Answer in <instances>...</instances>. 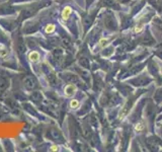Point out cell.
Masks as SVG:
<instances>
[{"label": "cell", "instance_id": "6da1fadb", "mask_svg": "<svg viewBox=\"0 0 162 152\" xmlns=\"http://www.w3.org/2000/svg\"><path fill=\"white\" fill-rule=\"evenodd\" d=\"M23 87L27 89V91H33L38 87V81L35 76L27 75L23 78Z\"/></svg>", "mask_w": 162, "mask_h": 152}, {"label": "cell", "instance_id": "7a4b0ae2", "mask_svg": "<svg viewBox=\"0 0 162 152\" xmlns=\"http://www.w3.org/2000/svg\"><path fill=\"white\" fill-rule=\"evenodd\" d=\"M49 134H50V138L54 141H59V142H63V136H62L61 132L59 130L55 129V128H52L49 131Z\"/></svg>", "mask_w": 162, "mask_h": 152}, {"label": "cell", "instance_id": "3957f363", "mask_svg": "<svg viewBox=\"0 0 162 152\" xmlns=\"http://www.w3.org/2000/svg\"><path fill=\"white\" fill-rule=\"evenodd\" d=\"M76 90H77V88H76L75 84L70 83V84L66 85V87L64 88V93L66 96H72L76 92Z\"/></svg>", "mask_w": 162, "mask_h": 152}, {"label": "cell", "instance_id": "277c9868", "mask_svg": "<svg viewBox=\"0 0 162 152\" xmlns=\"http://www.w3.org/2000/svg\"><path fill=\"white\" fill-rule=\"evenodd\" d=\"M37 12V8L34 7H27L25 9L22 10V13H21V18H29L31 16H33L34 14Z\"/></svg>", "mask_w": 162, "mask_h": 152}, {"label": "cell", "instance_id": "5b68a950", "mask_svg": "<svg viewBox=\"0 0 162 152\" xmlns=\"http://www.w3.org/2000/svg\"><path fill=\"white\" fill-rule=\"evenodd\" d=\"M16 47H17V51L20 55H23L25 53V51H27V46H25V43H24V41L22 40V38L18 39Z\"/></svg>", "mask_w": 162, "mask_h": 152}, {"label": "cell", "instance_id": "8992f818", "mask_svg": "<svg viewBox=\"0 0 162 152\" xmlns=\"http://www.w3.org/2000/svg\"><path fill=\"white\" fill-rule=\"evenodd\" d=\"M31 99L33 100V102H42V99H43L42 92H40V91H39V90L34 91V92L31 93Z\"/></svg>", "mask_w": 162, "mask_h": 152}, {"label": "cell", "instance_id": "52a82bcc", "mask_svg": "<svg viewBox=\"0 0 162 152\" xmlns=\"http://www.w3.org/2000/svg\"><path fill=\"white\" fill-rule=\"evenodd\" d=\"M8 87H9V79L7 78L0 79V92H3Z\"/></svg>", "mask_w": 162, "mask_h": 152}, {"label": "cell", "instance_id": "ba28073f", "mask_svg": "<svg viewBox=\"0 0 162 152\" xmlns=\"http://www.w3.org/2000/svg\"><path fill=\"white\" fill-rule=\"evenodd\" d=\"M40 53L39 52H36V51H33V52H31L29 53V59L31 60V62H38L40 60Z\"/></svg>", "mask_w": 162, "mask_h": 152}, {"label": "cell", "instance_id": "9c48e42d", "mask_svg": "<svg viewBox=\"0 0 162 152\" xmlns=\"http://www.w3.org/2000/svg\"><path fill=\"white\" fill-rule=\"evenodd\" d=\"M72 12V9L71 7H69V6H67V7L64 8L63 12H62V18L64 19V20H67L68 18H69L70 14H71Z\"/></svg>", "mask_w": 162, "mask_h": 152}, {"label": "cell", "instance_id": "30bf717a", "mask_svg": "<svg viewBox=\"0 0 162 152\" xmlns=\"http://www.w3.org/2000/svg\"><path fill=\"white\" fill-rule=\"evenodd\" d=\"M64 79H65L66 81H68V82H73V81H78V78L76 75H74V74H71V73H67L65 74V76H64Z\"/></svg>", "mask_w": 162, "mask_h": 152}, {"label": "cell", "instance_id": "8fae6325", "mask_svg": "<svg viewBox=\"0 0 162 152\" xmlns=\"http://www.w3.org/2000/svg\"><path fill=\"white\" fill-rule=\"evenodd\" d=\"M55 29H56L55 25H48L46 27V29H45V32H46L47 34H52L55 32Z\"/></svg>", "mask_w": 162, "mask_h": 152}, {"label": "cell", "instance_id": "7c38bea8", "mask_svg": "<svg viewBox=\"0 0 162 152\" xmlns=\"http://www.w3.org/2000/svg\"><path fill=\"white\" fill-rule=\"evenodd\" d=\"M79 63L81 64V66L84 68H88L89 67V62L86 58H80L79 59Z\"/></svg>", "mask_w": 162, "mask_h": 152}, {"label": "cell", "instance_id": "4fadbf2b", "mask_svg": "<svg viewBox=\"0 0 162 152\" xmlns=\"http://www.w3.org/2000/svg\"><path fill=\"white\" fill-rule=\"evenodd\" d=\"M61 43H62V45L65 47V48H68V47L70 46V40L68 38L63 37L62 38V40H61Z\"/></svg>", "mask_w": 162, "mask_h": 152}, {"label": "cell", "instance_id": "5bb4252c", "mask_svg": "<svg viewBox=\"0 0 162 152\" xmlns=\"http://www.w3.org/2000/svg\"><path fill=\"white\" fill-rule=\"evenodd\" d=\"M78 106H79V102L76 99H72L71 102H70V106H71L72 109H77Z\"/></svg>", "mask_w": 162, "mask_h": 152}, {"label": "cell", "instance_id": "9a60e30c", "mask_svg": "<svg viewBox=\"0 0 162 152\" xmlns=\"http://www.w3.org/2000/svg\"><path fill=\"white\" fill-rule=\"evenodd\" d=\"M6 54H7V52H6L5 50H2V49H0V56L3 57V56H5Z\"/></svg>", "mask_w": 162, "mask_h": 152}, {"label": "cell", "instance_id": "2e32d148", "mask_svg": "<svg viewBox=\"0 0 162 152\" xmlns=\"http://www.w3.org/2000/svg\"><path fill=\"white\" fill-rule=\"evenodd\" d=\"M57 149H58V147H57V146H52V147H51L50 150L51 151H55V150H57Z\"/></svg>", "mask_w": 162, "mask_h": 152}]
</instances>
